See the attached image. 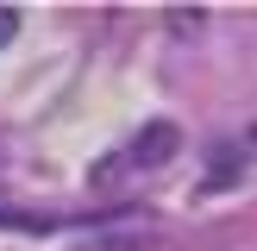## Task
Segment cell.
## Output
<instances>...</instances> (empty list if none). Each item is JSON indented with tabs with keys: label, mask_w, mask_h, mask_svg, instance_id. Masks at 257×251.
Listing matches in <instances>:
<instances>
[{
	"label": "cell",
	"mask_w": 257,
	"mask_h": 251,
	"mask_svg": "<svg viewBox=\"0 0 257 251\" xmlns=\"http://www.w3.org/2000/svg\"><path fill=\"white\" fill-rule=\"evenodd\" d=\"M176 151H182V126H176V119H145L132 132V145L119 151V163H125V170H163Z\"/></svg>",
	"instance_id": "obj_1"
},
{
	"label": "cell",
	"mask_w": 257,
	"mask_h": 251,
	"mask_svg": "<svg viewBox=\"0 0 257 251\" xmlns=\"http://www.w3.org/2000/svg\"><path fill=\"white\" fill-rule=\"evenodd\" d=\"M19 38V7H0V50Z\"/></svg>",
	"instance_id": "obj_2"
}]
</instances>
